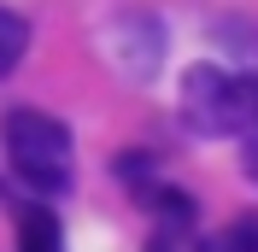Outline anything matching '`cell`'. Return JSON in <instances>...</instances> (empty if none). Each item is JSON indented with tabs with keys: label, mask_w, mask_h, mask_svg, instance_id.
I'll return each instance as SVG.
<instances>
[{
	"label": "cell",
	"mask_w": 258,
	"mask_h": 252,
	"mask_svg": "<svg viewBox=\"0 0 258 252\" xmlns=\"http://www.w3.org/2000/svg\"><path fill=\"white\" fill-rule=\"evenodd\" d=\"M252 135H246V170H252V182H258V123H246Z\"/></svg>",
	"instance_id": "obj_7"
},
{
	"label": "cell",
	"mask_w": 258,
	"mask_h": 252,
	"mask_svg": "<svg viewBox=\"0 0 258 252\" xmlns=\"http://www.w3.org/2000/svg\"><path fill=\"white\" fill-rule=\"evenodd\" d=\"M182 117L200 135H235V129H246V117H252L246 82H235L217 65H194L182 77Z\"/></svg>",
	"instance_id": "obj_2"
},
{
	"label": "cell",
	"mask_w": 258,
	"mask_h": 252,
	"mask_svg": "<svg viewBox=\"0 0 258 252\" xmlns=\"http://www.w3.org/2000/svg\"><path fill=\"white\" fill-rule=\"evenodd\" d=\"M18 252H64L59 246V223L30 205V211H24V229H18Z\"/></svg>",
	"instance_id": "obj_5"
},
{
	"label": "cell",
	"mask_w": 258,
	"mask_h": 252,
	"mask_svg": "<svg viewBox=\"0 0 258 252\" xmlns=\"http://www.w3.org/2000/svg\"><path fill=\"white\" fill-rule=\"evenodd\" d=\"M246 100H252V117H246V123H258V77L246 82Z\"/></svg>",
	"instance_id": "obj_8"
},
{
	"label": "cell",
	"mask_w": 258,
	"mask_h": 252,
	"mask_svg": "<svg viewBox=\"0 0 258 252\" xmlns=\"http://www.w3.org/2000/svg\"><path fill=\"white\" fill-rule=\"evenodd\" d=\"M24 53H30V18H18L0 6V77H12L18 65H24Z\"/></svg>",
	"instance_id": "obj_4"
},
{
	"label": "cell",
	"mask_w": 258,
	"mask_h": 252,
	"mask_svg": "<svg viewBox=\"0 0 258 252\" xmlns=\"http://www.w3.org/2000/svg\"><path fill=\"white\" fill-rule=\"evenodd\" d=\"M6 158H12L18 182H30L41 194H64L71 176H77V153H71V129L59 117L35 106H12L6 111Z\"/></svg>",
	"instance_id": "obj_1"
},
{
	"label": "cell",
	"mask_w": 258,
	"mask_h": 252,
	"mask_svg": "<svg viewBox=\"0 0 258 252\" xmlns=\"http://www.w3.org/2000/svg\"><path fill=\"white\" fill-rule=\"evenodd\" d=\"M200 252H258V211L252 217H235L223 235H206Z\"/></svg>",
	"instance_id": "obj_6"
},
{
	"label": "cell",
	"mask_w": 258,
	"mask_h": 252,
	"mask_svg": "<svg viewBox=\"0 0 258 252\" xmlns=\"http://www.w3.org/2000/svg\"><path fill=\"white\" fill-rule=\"evenodd\" d=\"M106 59L117 65V71H129V77H153L164 59V24L159 18H147V12H123L106 24Z\"/></svg>",
	"instance_id": "obj_3"
}]
</instances>
